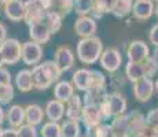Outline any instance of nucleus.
I'll use <instances>...</instances> for the list:
<instances>
[{
    "mask_svg": "<svg viewBox=\"0 0 158 137\" xmlns=\"http://www.w3.org/2000/svg\"><path fill=\"white\" fill-rule=\"evenodd\" d=\"M77 56L80 62L84 65H94L99 60L101 55L103 52V42L99 37L94 36V37L81 38L77 42Z\"/></svg>",
    "mask_w": 158,
    "mask_h": 137,
    "instance_id": "nucleus-1",
    "label": "nucleus"
},
{
    "mask_svg": "<svg viewBox=\"0 0 158 137\" xmlns=\"http://www.w3.org/2000/svg\"><path fill=\"white\" fill-rule=\"evenodd\" d=\"M99 108H101L103 119L120 117V115L125 114L127 111V99L123 93L114 91V92L109 93L107 97L99 104Z\"/></svg>",
    "mask_w": 158,
    "mask_h": 137,
    "instance_id": "nucleus-2",
    "label": "nucleus"
},
{
    "mask_svg": "<svg viewBox=\"0 0 158 137\" xmlns=\"http://www.w3.org/2000/svg\"><path fill=\"white\" fill-rule=\"evenodd\" d=\"M21 44L17 38H6L0 44V55L4 65H15L21 60Z\"/></svg>",
    "mask_w": 158,
    "mask_h": 137,
    "instance_id": "nucleus-3",
    "label": "nucleus"
},
{
    "mask_svg": "<svg viewBox=\"0 0 158 137\" xmlns=\"http://www.w3.org/2000/svg\"><path fill=\"white\" fill-rule=\"evenodd\" d=\"M21 59L25 65L36 66L43 59V47L35 41H26L21 47Z\"/></svg>",
    "mask_w": 158,
    "mask_h": 137,
    "instance_id": "nucleus-4",
    "label": "nucleus"
},
{
    "mask_svg": "<svg viewBox=\"0 0 158 137\" xmlns=\"http://www.w3.org/2000/svg\"><path fill=\"white\" fill-rule=\"evenodd\" d=\"M99 63L106 71L109 73H117L118 69H120L121 63H123V56H121V52L117 50V48H106L103 50V52L99 58Z\"/></svg>",
    "mask_w": 158,
    "mask_h": 137,
    "instance_id": "nucleus-5",
    "label": "nucleus"
},
{
    "mask_svg": "<svg viewBox=\"0 0 158 137\" xmlns=\"http://www.w3.org/2000/svg\"><path fill=\"white\" fill-rule=\"evenodd\" d=\"M83 125L85 126L87 130H92L94 127H96L99 123H102V112L98 104H84L83 111H81V119Z\"/></svg>",
    "mask_w": 158,
    "mask_h": 137,
    "instance_id": "nucleus-6",
    "label": "nucleus"
},
{
    "mask_svg": "<svg viewBox=\"0 0 158 137\" xmlns=\"http://www.w3.org/2000/svg\"><path fill=\"white\" fill-rule=\"evenodd\" d=\"M127 56H128V62L143 63L150 56V48L144 41L132 40L127 48Z\"/></svg>",
    "mask_w": 158,
    "mask_h": 137,
    "instance_id": "nucleus-7",
    "label": "nucleus"
},
{
    "mask_svg": "<svg viewBox=\"0 0 158 137\" xmlns=\"http://www.w3.org/2000/svg\"><path fill=\"white\" fill-rule=\"evenodd\" d=\"M96 30H98V23H96L95 18L87 15V17H78L76 19L74 32L78 37H81V38L94 37Z\"/></svg>",
    "mask_w": 158,
    "mask_h": 137,
    "instance_id": "nucleus-8",
    "label": "nucleus"
},
{
    "mask_svg": "<svg viewBox=\"0 0 158 137\" xmlns=\"http://www.w3.org/2000/svg\"><path fill=\"white\" fill-rule=\"evenodd\" d=\"M133 95L136 100L140 103H147L154 95V82L151 78H142V80L133 82Z\"/></svg>",
    "mask_w": 158,
    "mask_h": 137,
    "instance_id": "nucleus-9",
    "label": "nucleus"
},
{
    "mask_svg": "<svg viewBox=\"0 0 158 137\" xmlns=\"http://www.w3.org/2000/svg\"><path fill=\"white\" fill-rule=\"evenodd\" d=\"M54 62L56 63L60 73L69 71L74 66V54L69 47H65V45L58 47L54 55Z\"/></svg>",
    "mask_w": 158,
    "mask_h": 137,
    "instance_id": "nucleus-10",
    "label": "nucleus"
},
{
    "mask_svg": "<svg viewBox=\"0 0 158 137\" xmlns=\"http://www.w3.org/2000/svg\"><path fill=\"white\" fill-rule=\"evenodd\" d=\"M45 17V11L41 10L35 0H28L25 2V15H23V21L26 22L28 26L36 25L44 21Z\"/></svg>",
    "mask_w": 158,
    "mask_h": 137,
    "instance_id": "nucleus-11",
    "label": "nucleus"
},
{
    "mask_svg": "<svg viewBox=\"0 0 158 137\" xmlns=\"http://www.w3.org/2000/svg\"><path fill=\"white\" fill-rule=\"evenodd\" d=\"M153 0H135L132 3V15L139 21H147L154 14Z\"/></svg>",
    "mask_w": 158,
    "mask_h": 137,
    "instance_id": "nucleus-12",
    "label": "nucleus"
},
{
    "mask_svg": "<svg viewBox=\"0 0 158 137\" xmlns=\"http://www.w3.org/2000/svg\"><path fill=\"white\" fill-rule=\"evenodd\" d=\"M4 14L13 22H19L23 21V15H25V2L22 0H10L4 6Z\"/></svg>",
    "mask_w": 158,
    "mask_h": 137,
    "instance_id": "nucleus-13",
    "label": "nucleus"
},
{
    "mask_svg": "<svg viewBox=\"0 0 158 137\" xmlns=\"http://www.w3.org/2000/svg\"><path fill=\"white\" fill-rule=\"evenodd\" d=\"M83 99L78 95H73L65 103V115L69 121H80L81 111H83Z\"/></svg>",
    "mask_w": 158,
    "mask_h": 137,
    "instance_id": "nucleus-14",
    "label": "nucleus"
},
{
    "mask_svg": "<svg viewBox=\"0 0 158 137\" xmlns=\"http://www.w3.org/2000/svg\"><path fill=\"white\" fill-rule=\"evenodd\" d=\"M30 74H32L33 88H36V89H39V91L48 89V88L54 84V82L51 81V78L47 75V73L44 71V69L41 67L40 65L35 66V67L32 69V71H30Z\"/></svg>",
    "mask_w": 158,
    "mask_h": 137,
    "instance_id": "nucleus-15",
    "label": "nucleus"
},
{
    "mask_svg": "<svg viewBox=\"0 0 158 137\" xmlns=\"http://www.w3.org/2000/svg\"><path fill=\"white\" fill-rule=\"evenodd\" d=\"M44 114L51 122H59L62 118L65 117V103L59 102V100H50L45 104Z\"/></svg>",
    "mask_w": 158,
    "mask_h": 137,
    "instance_id": "nucleus-16",
    "label": "nucleus"
},
{
    "mask_svg": "<svg viewBox=\"0 0 158 137\" xmlns=\"http://www.w3.org/2000/svg\"><path fill=\"white\" fill-rule=\"evenodd\" d=\"M109 91L106 87H95V88H89L88 91L84 92L83 99V104H101L103 100L107 97Z\"/></svg>",
    "mask_w": 158,
    "mask_h": 137,
    "instance_id": "nucleus-17",
    "label": "nucleus"
},
{
    "mask_svg": "<svg viewBox=\"0 0 158 137\" xmlns=\"http://www.w3.org/2000/svg\"><path fill=\"white\" fill-rule=\"evenodd\" d=\"M29 36H30V38H32V41L41 45V44H45V42L50 40L51 32L44 22H40V23L29 26Z\"/></svg>",
    "mask_w": 158,
    "mask_h": 137,
    "instance_id": "nucleus-18",
    "label": "nucleus"
},
{
    "mask_svg": "<svg viewBox=\"0 0 158 137\" xmlns=\"http://www.w3.org/2000/svg\"><path fill=\"white\" fill-rule=\"evenodd\" d=\"M73 87L85 92L91 88V69H78L72 77Z\"/></svg>",
    "mask_w": 158,
    "mask_h": 137,
    "instance_id": "nucleus-19",
    "label": "nucleus"
},
{
    "mask_svg": "<svg viewBox=\"0 0 158 137\" xmlns=\"http://www.w3.org/2000/svg\"><path fill=\"white\" fill-rule=\"evenodd\" d=\"M73 95H74V87H73L72 82L66 80L58 81L55 87H54V97H55V100L66 103Z\"/></svg>",
    "mask_w": 158,
    "mask_h": 137,
    "instance_id": "nucleus-20",
    "label": "nucleus"
},
{
    "mask_svg": "<svg viewBox=\"0 0 158 137\" xmlns=\"http://www.w3.org/2000/svg\"><path fill=\"white\" fill-rule=\"evenodd\" d=\"M45 114L41 106L39 104H29L25 107V122L32 126H37L43 122Z\"/></svg>",
    "mask_w": 158,
    "mask_h": 137,
    "instance_id": "nucleus-21",
    "label": "nucleus"
},
{
    "mask_svg": "<svg viewBox=\"0 0 158 137\" xmlns=\"http://www.w3.org/2000/svg\"><path fill=\"white\" fill-rule=\"evenodd\" d=\"M7 122L11 127L18 129L25 123V107L19 104H13L7 111Z\"/></svg>",
    "mask_w": 158,
    "mask_h": 137,
    "instance_id": "nucleus-22",
    "label": "nucleus"
},
{
    "mask_svg": "<svg viewBox=\"0 0 158 137\" xmlns=\"http://www.w3.org/2000/svg\"><path fill=\"white\" fill-rule=\"evenodd\" d=\"M129 117V126H128V135L129 137H136L146 126V119L144 115L139 111H132L128 114Z\"/></svg>",
    "mask_w": 158,
    "mask_h": 137,
    "instance_id": "nucleus-23",
    "label": "nucleus"
},
{
    "mask_svg": "<svg viewBox=\"0 0 158 137\" xmlns=\"http://www.w3.org/2000/svg\"><path fill=\"white\" fill-rule=\"evenodd\" d=\"M15 87L18 88V91L21 92H29L33 89V84H32V74L30 70H19L15 75Z\"/></svg>",
    "mask_w": 158,
    "mask_h": 137,
    "instance_id": "nucleus-24",
    "label": "nucleus"
},
{
    "mask_svg": "<svg viewBox=\"0 0 158 137\" xmlns=\"http://www.w3.org/2000/svg\"><path fill=\"white\" fill-rule=\"evenodd\" d=\"M125 77L128 78L131 82H136L142 78H147L144 73V67L142 63H133L128 62L125 66Z\"/></svg>",
    "mask_w": 158,
    "mask_h": 137,
    "instance_id": "nucleus-25",
    "label": "nucleus"
},
{
    "mask_svg": "<svg viewBox=\"0 0 158 137\" xmlns=\"http://www.w3.org/2000/svg\"><path fill=\"white\" fill-rule=\"evenodd\" d=\"M62 19L63 18L60 17L56 11H48V13H45L43 22L47 25L48 29H50L51 34H54V33L59 32V29L62 27Z\"/></svg>",
    "mask_w": 158,
    "mask_h": 137,
    "instance_id": "nucleus-26",
    "label": "nucleus"
},
{
    "mask_svg": "<svg viewBox=\"0 0 158 137\" xmlns=\"http://www.w3.org/2000/svg\"><path fill=\"white\" fill-rule=\"evenodd\" d=\"M132 3L131 0H115L110 13L115 18H125L129 13H132Z\"/></svg>",
    "mask_w": 158,
    "mask_h": 137,
    "instance_id": "nucleus-27",
    "label": "nucleus"
},
{
    "mask_svg": "<svg viewBox=\"0 0 158 137\" xmlns=\"http://www.w3.org/2000/svg\"><path fill=\"white\" fill-rule=\"evenodd\" d=\"M80 123L77 121H65L60 125V137H80Z\"/></svg>",
    "mask_w": 158,
    "mask_h": 137,
    "instance_id": "nucleus-28",
    "label": "nucleus"
},
{
    "mask_svg": "<svg viewBox=\"0 0 158 137\" xmlns=\"http://www.w3.org/2000/svg\"><path fill=\"white\" fill-rule=\"evenodd\" d=\"M114 3L115 0H94V10L91 14H94L95 18H101L103 14L110 13Z\"/></svg>",
    "mask_w": 158,
    "mask_h": 137,
    "instance_id": "nucleus-29",
    "label": "nucleus"
},
{
    "mask_svg": "<svg viewBox=\"0 0 158 137\" xmlns=\"http://www.w3.org/2000/svg\"><path fill=\"white\" fill-rule=\"evenodd\" d=\"M111 132L113 133H128V126H129V117L128 114H123L120 117H115L113 122L110 123Z\"/></svg>",
    "mask_w": 158,
    "mask_h": 137,
    "instance_id": "nucleus-30",
    "label": "nucleus"
},
{
    "mask_svg": "<svg viewBox=\"0 0 158 137\" xmlns=\"http://www.w3.org/2000/svg\"><path fill=\"white\" fill-rule=\"evenodd\" d=\"M74 10V0H54V10L60 17H66Z\"/></svg>",
    "mask_w": 158,
    "mask_h": 137,
    "instance_id": "nucleus-31",
    "label": "nucleus"
},
{
    "mask_svg": "<svg viewBox=\"0 0 158 137\" xmlns=\"http://www.w3.org/2000/svg\"><path fill=\"white\" fill-rule=\"evenodd\" d=\"M94 10V0H74V13L78 17H87Z\"/></svg>",
    "mask_w": 158,
    "mask_h": 137,
    "instance_id": "nucleus-32",
    "label": "nucleus"
},
{
    "mask_svg": "<svg viewBox=\"0 0 158 137\" xmlns=\"http://www.w3.org/2000/svg\"><path fill=\"white\" fill-rule=\"evenodd\" d=\"M40 66L44 69V71L47 73V75L51 78V81L52 82H58L60 78V70L58 69L56 63L54 62V60H45V62L40 63Z\"/></svg>",
    "mask_w": 158,
    "mask_h": 137,
    "instance_id": "nucleus-33",
    "label": "nucleus"
},
{
    "mask_svg": "<svg viewBox=\"0 0 158 137\" xmlns=\"http://www.w3.org/2000/svg\"><path fill=\"white\" fill-rule=\"evenodd\" d=\"M41 137H60V125L58 122H45L40 129Z\"/></svg>",
    "mask_w": 158,
    "mask_h": 137,
    "instance_id": "nucleus-34",
    "label": "nucleus"
},
{
    "mask_svg": "<svg viewBox=\"0 0 158 137\" xmlns=\"http://www.w3.org/2000/svg\"><path fill=\"white\" fill-rule=\"evenodd\" d=\"M143 67H144V73H146V77L150 78V77H154L158 71V60L156 56H148L147 59L144 60L143 63Z\"/></svg>",
    "mask_w": 158,
    "mask_h": 137,
    "instance_id": "nucleus-35",
    "label": "nucleus"
},
{
    "mask_svg": "<svg viewBox=\"0 0 158 137\" xmlns=\"http://www.w3.org/2000/svg\"><path fill=\"white\" fill-rule=\"evenodd\" d=\"M106 80L105 74L98 70H91V88L95 87H106Z\"/></svg>",
    "mask_w": 158,
    "mask_h": 137,
    "instance_id": "nucleus-36",
    "label": "nucleus"
},
{
    "mask_svg": "<svg viewBox=\"0 0 158 137\" xmlns=\"http://www.w3.org/2000/svg\"><path fill=\"white\" fill-rule=\"evenodd\" d=\"M92 137H110L111 136V126L107 123H99L96 127H94L92 130Z\"/></svg>",
    "mask_w": 158,
    "mask_h": 137,
    "instance_id": "nucleus-37",
    "label": "nucleus"
},
{
    "mask_svg": "<svg viewBox=\"0 0 158 137\" xmlns=\"http://www.w3.org/2000/svg\"><path fill=\"white\" fill-rule=\"evenodd\" d=\"M18 137H37V129L36 126H32V125L23 123L22 126H19L17 129Z\"/></svg>",
    "mask_w": 158,
    "mask_h": 137,
    "instance_id": "nucleus-38",
    "label": "nucleus"
},
{
    "mask_svg": "<svg viewBox=\"0 0 158 137\" xmlns=\"http://www.w3.org/2000/svg\"><path fill=\"white\" fill-rule=\"evenodd\" d=\"M144 119H146V125L153 129L158 130V107L153 108L144 115Z\"/></svg>",
    "mask_w": 158,
    "mask_h": 137,
    "instance_id": "nucleus-39",
    "label": "nucleus"
},
{
    "mask_svg": "<svg viewBox=\"0 0 158 137\" xmlns=\"http://www.w3.org/2000/svg\"><path fill=\"white\" fill-rule=\"evenodd\" d=\"M124 82H125V78H124L121 74H115V73H111L110 81H109V84H110L111 88H114V89H118L120 87H123V85H124Z\"/></svg>",
    "mask_w": 158,
    "mask_h": 137,
    "instance_id": "nucleus-40",
    "label": "nucleus"
},
{
    "mask_svg": "<svg viewBox=\"0 0 158 137\" xmlns=\"http://www.w3.org/2000/svg\"><path fill=\"white\" fill-rule=\"evenodd\" d=\"M35 2L41 10L45 11V13L54 10V0H35Z\"/></svg>",
    "mask_w": 158,
    "mask_h": 137,
    "instance_id": "nucleus-41",
    "label": "nucleus"
},
{
    "mask_svg": "<svg viewBox=\"0 0 158 137\" xmlns=\"http://www.w3.org/2000/svg\"><path fill=\"white\" fill-rule=\"evenodd\" d=\"M0 85H11V74L4 67L0 69Z\"/></svg>",
    "mask_w": 158,
    "mask_h": 137,
    "instance_id": "nucleus-42",
    "label": "nucleus"
},
{
    "mask_svg": "<svg viewBox=\"0 0 158 137\" xmlns=\"http://www.w3.org/2000/svg\"><path fill=\"white\" fill-rule=\"evenodd\" d=\"M148 40L154 45V47H158V23H156L153 27L150 29V33H148Z\"/></svg>",
    "mask_w": 158,
    "mask_h": 137,
    "instance_id": "nucleus-43",
    "label": "nucleus"
},
{
    "mask_svg": "<svg viewBox=\"0 0 158 137\" xmlns=\"http://www.w3.org/2000/svg\"><path fill=\"white\" fill-rule=\"evenodd\" d=\"M136 137H157V129H153V127H150V126L146 125L144 129L142 130Z\"/></svg>",
    "mask_w": 158,
    "mask_h": 137,
    "instance_id": "nucleus-44",
    "label": "nucleus"
},
{
    "mask_svg": "<svg viewBox=\"0 0 158 137\" xmlns=\"http://www.w3.org/2000/svg\"><path fill=\"white\" fill-rule=\"evenodd\" d=\"M2 137H18L17 129H14V127H8V129H3Z\"/></svg>",
    "mask_w": 158,
    "mask_h": 137,
    "instance_id": "nucleus-45",
    "label": "nucleus"
},
{
    "mask_svg": "<svg viewBox=\"0 0 158 137\" xmlns=\"http://www.w3.org/2000/svg\"><path fill=\"white\" fill-rule=\"evenodd\" d=\"M6 38H7V29H6V26L3 25V23H0V44H2Z\"/></svg>",
    "mask_w": 158,
    "mask_h": 137,
    "instance_id": "nucleus-46",
    "label": "nucleus"
},
{
    "mask_svg": "<svg viewBox=\"0 0 158 137\" xmlns=\"http://www.w3.org/2000/svg\"><path fill=\"white\" fill-rule=\"evenodd\" d=\"M4 110H3V107L0 106V127H2V125H3V122H4Z\"/></svg>",
    "mask_w": 158,
    "mask_h": 137,
    "instance_id": "nucleus-47",
    "label": "nucleus"
},
{
    "mask_svg": "<svg viewBox=\"0 0 158 137\" xmlns=\"http://www.w3.org/2000/svg\"><path fill=\"white\" fill-rule=\"evenodd\" d=\"M110 137H129V136L125 135V133H111Z\"/></svg>",
    "mask_w": 158,
    "mask_h": 137,
    "instance_id": "nucleus-48",
    "label": "nucleus"
},
{
    "mask_svg": "<svg viewBox=\"0 0 158 137\" xmlns=\"http://www.w3.org/2000/svg\"><path fill=\"white\" fill-rule=\"evenodd\" d=\"M4 66V62H3V58H2V55H0V69Z\"/></svg>",
    "mask_w": 158,
    "mask_h": 137,
    "instance_id": "nucleus-49",
    "label": "nucleus"
},
{
    "mask_svg": "<svg viewBox=\"0 0 158 137\" xmlns=\"http://www.w3.org/2000/svg\"><path fill=\"white\" fill-rule=\"evenodd\" d=\"M154 89H156V91H157V93H158V80L154 82Z\"/></svg>",
    "mask_w": 158,
    "mask_h": 137,
    "instance_id": "nucleus-50",
    "label": "nucleus"
},
{
    "mask_svg": "<svg viewBox=\"0 0 158 137\" xmlns=\"http://www.w3.org/2000/svg\"><path fill=\"white\" fill-rule=\"evenodd\" d=\"M154 14H156V17L158 18V4L156 6V8H154Z\"/></svg>",
    "mask_w": 158,
    "mask_h": 137,
    "instance_id": "nucleus-51",
    "label": "nucleus"
},
{
    "mask_svg": "<svg viewBox=\"0 0 158 137\" xmlns=\"http://www.w3.org/2000/svg\"><path fill=\"white\" fill-rule=\"evenodd\" d=\"M7 2H10V0H0V4H2V6H4Z\"/></svg>",
    "mask_w": 158,
    "mask_h": 137,
    "instance_id": "nucleus-52",
    "label": "nucleus"
},
{
    "mask_svg": "<svg viewBox=\"0 0 158 137\" xmlns=\"http://www.w3.org/2000/svg\"><path fill=\"white\" fill-rule=\"evenodd\" d=\"M154 56H156L157 60H158V47H157V50H156V55H154Z\"/></svg>",
    "mask_w": 158,
    "mask_h": 137,
    "instance_id": "nucleus-53",
    "label": "nucleus"
},
{
    "mask_svg": "<svg viewBox=\"0 0 158 137\" xmlns=\"http://www.w3.org/2000/svg\"><path fill=\"white\" fill-rule=\"evenodd\" d=\"M2 133H3V129H2V127H0V137H2Z\"/></svg>",
    "mask_w": 158,
    "mask_h": 137,
    "instance_id": "nucleus-54",
    "label": "nucleus"
},
{
    "mask_svg": "<svg viewBox=\"0 0 158 137\" xmlns=\"http://www.w3.org/2000/svg\"><path fill=\"white\" fill-rule=\"evenodd\" d=\"M81 137V136H80ZM83 137H91V136H83Z\"/></svg>",
    "mask_w": 158,
    "mask_h": 137,
    "instance_id": "nucleus-55",
    "label": "nucleus"
},
{
    "mask_svg": "<svg viewBox=\"0 0 158 137\" xmlns=\"http://www.w3.org/2000/svg\"><path fill=\"white\" fill-rule=\"evenodd\" d=\"M157 137H158V130H157Z\"/></svg>",
    "mask_w": 158,
    "mask_h": 137,
    "instance_id": "nucleus-56",
    "label": "nucleus"
},
{
    "mask_svg": "<svg viewBox=\"0 0 158 137\" xmlns=\"http://www.w3.org/2000/svg\"><path fill=\"white\" fill-rule=\"evenodd\" d=\"M154 2H158V0H154Z\"/></svg>",
    "mask_w": 158,
    "mask_h": 137,
    "instance_id": "nucleus-57",
    "label": "nucleus"
},
{
    "mask_svg": "<svg viewBox=\"0 0 158 137\" xmlns=\"http://www.w3.org/2000/svg\"><path fill=\"white\" fill-rule=\"evenodd\" d=\"M131 2H133V0H131Z\"/></svg>",
    "mask_w": 158,
    "mask_h": 137,
    "instance_id": "nucleus-58",
    "label": "nucleus"
}]
</instances>
